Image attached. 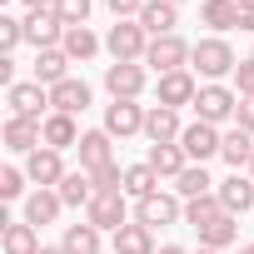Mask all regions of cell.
Listing matches in <instances>:
<instances>
[{"mask_svg":"<svg viewBox=\"0 0 254 254\" xmlns=\"http://www.w3.org/2000/svg\"><path fill=\"white\" fill-rule=\"evenodd\" d=\"M75 150H80V170H90V175H95V170H105V165H115V145H110V135H105V130H85Z\"/></svg>","mask_w":254,"mask_h":254,"instance_id":"19","label":"cell"},{"mask_svg":"<svg viewBox=\"0 0 254 254\" xmlns=\"http://www.w3.org/2000/svg\"><path fill=\"white\" fill-rule=\"evenodd\" d=\"M190 55H194L190 40H180V35H160V40H150L145 65H155L160 75H170V70H190Z\"/></svg>","mask_w":254,"mask_h":254,"instance_id":"6","label":"cell"},{"mask_svg":"<svg viewBox=\"0 0 254 254\" xmlns=\"http://www.w3.org/2000/svg\"><path fill=\"white\" fill-rule=\"evenodd\" d=\"M135 219L140 224H150V229H160V224H180L185 219V204H180V194H150V199H135Z\"/></svg>","mask_w":254,"mask_h":254,"instance_id":"10","label":"cell"},{"mask_svg":"<svg viewBox=\"0 0 254 254\" xmlns=\"http://www.w3.org/2000/svg\"><path fill=\"white\" fill-rule=\"evenodd\" d=\"M115 254H160L155 249V229L140 224V219H130L125 229H115Z\"/></svg>","mask_w":254,"mask_h":254,"instance_id":"23","label":"cell"},{"mask_svg":"<svg viewBox=\"0 0 254 254\" xmlns=\"http://www.w3.org/2000/svg\"><path fill=\"white\" fill-rule=\"evenodd\" d=\"M180 150L190 155V165H204V160H214V155L224 150V135L214 130V125L194 120V125H185V135H180Z\"/></svg>","mask_w":254,"mask_h":254,"instance_id":"7","label":"cell"},{"mask_svg":"<svg viewBox=\"0 0 254 254\" xmlns=\"http://www.w3.org/2000/svg\"><path fill=\"white\" fill-rule=\"evenodd\" d=\"M25 175H30V185H40V190H60V180L70 175L65 170V160H60V150H35V155H25Z\"/></svg>","mask_w":254,"mask_h":254,"instance_id":"11","label":"cell"},{"mask_svg":"<svg viewBox=\"0 0 254 254\" xmlns=\"http://www.w3.org/2000/svg\"><path fill=\"white\" fill-rule=\"evenodd\" d=\"M40 140H45V150H70V145H80V125H75V115H60V110H50L45 115V125H40Z\"/></svg>","mask_w":254,"mask_h":254,"instance_id":"17","label":"cell"},{"mask_svg":"<svg viewBox=\"0 0 254 254\" xmlns=\"http://www.w3.org/2000/svg\"><path fill=\"white\" fill-rule=\"evenodd\" d=\"M239 254H254V244H244V249H239Z\"/></svg>","mask_w":254,"mask_h":254,"instance_id":"47","label":"cell"},{"mask_svg":"<svg viewBox=\"0 0 254 254\" xmlns=\"http://www.w3.org/2000/svg\"><path fill=\"white\" fill-rule=\"evenodd\" d=\"M70 55L55 45V50H35V85H45V90H55L60 80H70Z\"/></svg>","mask_w":254,"mask_h":254,"instance_id":"21","label":"cell"},{"mask_svg":"<svg viewBox=\"0 0 254 254\" xmlns=\"http://www.w3.org/2000/svg\"><path fill=\"white\" fill-rule=\"evenodd\" d=\"M160 254H190V249H180V244H165V249H160Z\"/></svg>","mask_w":254,"mask_h":254,"instance_id":"44","label":"cell"},{"mask_svg":"<svg viewBox=\"0 0 254 254\" xmlns=\"http://www.w3.org/2000/svg\"><path fill=\"white\" fill-rule=\"evenodd\" d=\"M90 180H95V194H125V170H120V165H105V170H95Z\"/></svg>","mask_w":254,"mask_h":254,"instance_id":"35","label":"cell"},{"mask_svg":"<svg viewBox=\"0 0 254 254\" xmlns=\"http://www.w3.org/2000/svg\"><path fill=\"white\" fill-rule=\"evenodd\" d=\"M185 125H180V110H165V105H150L145 110V140L150 145H180Z\"/></svg>","mask_w":254,"mask_h":254,"instance_id":"14","label":"cell"},{"mask_svg":"<svg viewBox=\"0 0 254 254\" xmlns=\"http://www.w3.org/2000/svg\"><path fill=\"white\" fill-rule=\"evenodd\" d=\"M160 105L165 110H180V105H194V95H199V85H194V75L190 70H170V75H160Z\"/></svg>","mask_w":254,"mask_h":254,"instance_id":"16","label":"cell"},{"mask_svg":"<svg viewBox=\"0 0 254 254\" xmlns=\"http://www.w3.org/2000/svg\"><path fill=\"white\" fill-rule=\"evenodd\" d=\"M105 135H110V140L145 135V110H140L135 100H115V105H105Z\"/></svg>","mask_w":254,"mask_h":254,"instance_id":"8","label":"cell"},{"mask_svg":"<svg viewBox=\"0 0 254 254\" xmlns=\"http://www.w3.org/2000/svg\"><path fill=\"white\" fill-rule=\"evenodd\" d=\"M40 254H65V249H60V244H55V249H50V244H45V249H40Z\"/></svg>","mask_w":254,"mask_h":254,"instance_id":"45","label":"cell"},{"mask_svg":"<svg viewBox=\"0 0 254 254\" xmlns=\"http://www.w3.org/2000/svg\"><path fill=\"white\" fill-rule=\"evenodd\" d=\"M249 175H254V160H249Z\"/></svg>","mask_w":254,"mask_h":254,"instance_id":"48","label":"cell"},{"mask_svg":"<svg viewBox=\"0 0 254 254\" xmlns=\"http://www.w3.org/2000/svg\"><path fill=\"white\" fill-rule=\"evenodd\" d=\"M145 85H150L145 60H115V65H105V90H110L115 100H140Z\"/></svg>","mask_w":254,"mask_h":254,"instance_id":"3","label":"cell"},{"mask_svg":"<svg viewBox=\"0 0 254 254\" xmlns=\"http://www.w3.org/2000/svg\"><path fill=\"white\" fill-rule=\"evenodd\" d=\"M5 105H10V115H20V120H45L50 90H45V85H35V80H20V85H10V90H5Z\"/></svg>","mask_w":254,"mask_h":254,"instance_id":"9","label":"cell"},{"mask_svg":"<svg viewBox=\"0 0 254 254\" xmlns=\"http://www.w3.org/2000/svg\"><path fill=\"white\" fill-rule=\"evenodd\" d=\"M105 5L115 10V20H140V10H145V0H105Z\"/></svg>","mask_w":254,"mask_h":254,"instance_id":"40","label":"cell"},{"mask_svg":"<svg viewBox=\"0 0 254 254\" xmlns=\"http://www.w3.org/2000/svg\"><path fill=\"white\" fill-rule=\"evenodd\" d=\"M60 209H65V199H60V190H35L30 199H25V224H55L60 219Z\"/></svg>","mask_w":254,"mask_h":254,"instance_id":"25","label":"cell"},{"mask_svg":"<svg viewBox=\"0 0 254 254\" xmlns=\"http://www.w3.org/2000/svg\"><path fill=\"white\" fill-rule=\"evenodd\" d=\"M190 65L204 75V85H219L224 75H234V45L224 40V35H204L199 45H194V55H190Z\"/></svg>","mask_w":254,"mask_h":254,"instance_id":"1","label":"cell"},{"mask_svg":"<svg viewBox=\"0 0 254 254\" xmlns=\"http://www.w3.org/2000/svg\"><path fill=\"white\" fill-rule=\"evenodd\" d=\"M20 40H25V20H15V15H0V55H10Z\"/></svg>","mask_w":254,"mask_h":254,"instance_id":"36","label":"cell"},{"mask_svg":"<svg viewBox=\"0 0 254 254\" xmlns=\"http://www.w3.org/2000/svg\"><path fill=\"white\" fill-rule=\"evenodd\" d=\"M55 15L65 25H85L90 20V0H55Z\"/></svg>","mask_w":254,"mask_h":254,"instance_id":"38","label":"cell"},{"mask_svg":"<svg viewBox=\"0 0 254 254\" xmlns=\"http://www.w3.org/2000/svg\"><path fill=\"white\" fill-rule=\"evenodd\" d=\"M219 155L229 160V170H234V175H239V170H249V160H254V135L234 125V130L224 135V150H219Z\"/></svg>","mask_w":254,"mask_h":254,"instance_id":"30","label":"cell"},{"mask_svg":"<svg viewBox=\"0 0 254 254\" xmlns=\"http://www.w3.org/2000/svg\"><path fill=\"white\" fill-rule=\"evenodd\" d=\"M160 180H180L185 170H190V155L180 150V145H150V160H145Z\"/></svg>","mask_w":254,"mask_h":254,"instance_id":"24","label":"cell"},{"mask_svg":"<svg viewBox=\"0 0 254 254\" xmlns=\"http://www.w3.org/2000/svg\"><path fill=\"white\" fill-rule=\"evenodd\" d=\"M140 25L150 30V40H160V35H175V25H180V5H170V0H145Z\"/></svg>","mask_w":254,"mask_h":254,"instance_id":"22","label":"cell"},{"mask_svg":"<svg viewBox=\"0 0 254 254\" xmlns=\"http://www.w3.org/2000/svg\"><path fill=\"white\" fill-rule=\"evenodd\" d=\"M60 249H65V254H100L105 244H100V229H95V224H65Z\"/></svg>","mask_w":254,"mask_h":254,"instance_id":"31","label":"cell"},{"mask_svg":"<svg viewBox=\"0 0 254 254\" xmlns=\"http://www.w3.org/2000/svg\"><path fill=\"white\" fill-rule=\"evenodd\" d=\"M155 190H160V175L150 165H130V170H125V194H130V199H150Z\"/></svg>","mask_w":254,"mask_h":254,"instance_id":"33","label":"cell"},{"mask_svg":"<svg viewBox=\"0 0 254 254\" xmlns=\"http://www.w3.org/2000/svg\"><path fill=\"white\" fill-rule=\"evenodd\" d=\"M214 194H219V204H224V214H249L254 209V175H229V180H219L214 185Z\"/></svg>","mask_w":254,"mask_h":254,"instance_id":"12","label":"cell"},{"mask_svg":"<svg viewBox=\"0 0 254 254\" xmlns=\"http://www.w3.org/2000/svg\"><path fill=\"white\" fill-rule=\"evenodd\" d=\"M199 254H224V249H199Z\"/></svg>","mask_w":254,"mask_h":254,"instance_id":"46","label":"cell"},{"mask_svg":"<svg viewBox=\"0 0 254 254\" xmlns=\"http://www.w3.org/2000/svg\"><path fill=\"white\" fill-rule=\"evenodd\" d=\"M239 30L254 35V0H239Z\"/></svg>","mask_w":254,"mask_h":254,"instance_id":"42","label":"cell"},{"mask_svg":"<svg viewBox=\"0 0 254 254\" xmlns=\"http://www.w3.org/2000/svg\"><path fill=\"white\" fill-rule=\"evenodd\" d=\"M170 5H180V0H170Z\"/></svg>","mask_w":254,"mask_h":254,"instance_id":"49","label":"cell"},{"mask_svg":"<svg viewBox=\"0 0 254 254\" xmlns=\"http://www.w3.org/2000/svg\"><path fill=\"white\" fill-rule=\"evenodd\" d=\"M5 229H0V244H5V254H40V229L25 224V219H0Z\"/></svg>","mask_w":254,"mask_h":254,"instance_id":"20","label":"cell"},{"mask_svg":"<svg viewBox=\"0 0 254 254\" xmlns=\"http://www.w3.org/2000/svg\"><path fill=\"white\" fill-rule=\"evenodd\" d=\"M224 214V204H219V194H199V199H185V224L190 229H204L209 219H219Z\"/></svg>","mask_w":254,"mask_h":254,"instance_id":"32","label":"cell"},{"mask_svg":"<svg viewBox=\"0 0 254 254\" xmlns=\"http://www.w3.org/2000/svg\"><path fill=\"white\" fill-rule=\"evenodd\" d=\"M60 50H65L70 60H80V65H85V60H95V55H100V35H95L90 25H70V30H65V40H60Z\"/></svg>","mask_w":254,"mask_h":254,"instance_id":"27","label":"cell"},{"mask_svg":"<svg viewBox=\"0 0 254 254\" xmlns=\"http://www.w3.org/2000/svg\"><path fill=\"white\" fill-rule=\"evenodd\" d=\"M20 5H25V10H50L55 0H20Z\"/></svg>","mask_w":254,"mask_h":254,"instance_id":"43","label":"cell"},{"mask_svg":"<svg viewBox=\"0 0 254 254\" xmlns=\"http://www.w3.org/2000/svg\"><path fill=\"white\" fill-rule=\"evenodd\" d=\"M105 50H110L115 60H145V50H150V30H145L140 20H115L110 35H105Z\"/></svg>","mask_w":254,"mask_h":254,"instance_id":"2","label":"cell"},{"mask_svg":"<svg viewBox=\"0 0 254 254\" xmlns=\"http://www.w3.org/2000/svg\"><path fill=\"white\" fill-rule=\"evenodd\" d=\"M40 125H45V120H20V115H10L5 130H0V140H5L10 155H35V150L45 145V140H40Z\"/></svg>","mask_w":254,"mask_h":254,"instance_id":"13","label":"cell"},{"mask_svg":"<svg viewBox=\"0 0 254 254\" xmlns=\"http://www.w3.org/2000/svg\"><path fill=\"white\" fill-rule=\"evenodd\" d=\"M234 125L254 135V100H239V115H234Z\"/></svg>","mask_w":254,"mask_h":254,"instance_id":"41","label":"cell"},{"mask_svg":"<svg viewBox=\"0 0 254 254\" xmlns=\"http://www.w3.org/2000/svg\"><path fill=\"white\" fill-rule=\"evenodd\" d=\"M199 234V249H229L234 239H239V219L234 214H219V219H209L204 229H194Z\"/></svg>","mask_w":254,"mask_h":254,"instance_id":"29","label":"cell"},{"mask_svg":"<svg viewBox=\"0 0 254 254\" xmlns=\"http://www.w3.org/2000/svg\"><path fill=\"white\" fill-rule=\"evenodd\" d=\"M50 110H60V115H85V110H90V85H85L80 75L60 80V85L50 90Z\"/></svg>","mask_w":254,"mask_h":254,"instance_id":"18","label":"cell"},{"mask_svg":"<svg viewBox=\"0 0 254 254\" xmlns=\"http://www.w3.org/2000/svg\"><path fill=\"white\" fill-rule=\"evenodd\" d=\"M234 95L239 100H254V55L234 65Z\"/></svg>","mask_w":254,"mask_h":254,"instance_id":"39","label":"cell"},{"mask_svg":"<svg viewBox=\"0 0 254 254\" xmlns=\"http://www.w3.org/2000/svg\"><path fill=\"white\" fill-rule=\"evenodd\" d=\"M65 20L55 15V5L50 10H25V45H35V50H55L60 40H65Z\"/></svg>","mask_w":254,"mask_h":254,"instance_id":"5","label":"cell"},{"mask_svg":"<svg viewBox=\"0 0 254 254\" xmlns=\"http://www.w3.org/2000/svg\"><path fill=\"white\" fill-rule=\"evenodd\" d=\"M194 115H199L204 125L234 120V115H239V95H234L229 85H199V95H194Z\"/></svg>","mask_w":254,"mask_h":254,"instance_id":"4","label":"cell"},{"mask_svg":"<svg viewBox=\"0 0 254 254\" xmlns=\"http://www.w3.org/2000/svg\"><path fill=\"white\" fill-rule=\"evenodd\" d=\"M199 20H204L214 35L239 30V0H204V5H199Z\"/></svg>","mask_w":254,"mask_h":254,"instance_id":"26","label":"cell"},{"mask_svg":"<svg viewBox=\"0 0 254 254\" xmlns=\"http://www.w3.org/2000/svg\"><path fill=\"white\" fill-rule=\"evenodd\" d=\"M60 199H65L70 209H90V199H95V180H90V170H70V175L60 180Z\"/></svg>","mask_w":254,"mask_h":254,"instance_id":"28","label":"cell"},{"mask_svg":"<svg viewBox=\"0 0 254 254\" xmlns=\"http://www.w3.org/2000/svg\"><path fill=\"white\" fill-rule=\"evenodd\" d=\"M175 194H180V199H199V194H214V180L204 175V165H190V170L175 180Z\"/></svg>","mask_w":254,"mask_h":254,"instance_id":"34","label":"cell"},{"mask_svg":"<svg viewBox=\"0 0 254 254\" xmlns=\"http://www.w3.org/2000/svg\"><path fill=\"white\" fill-rule=\"evenodd\" d=\"M25 170H15V165H5V170H0V199H20L25 194Z\"/></svg>","mask_w":254,"mask_h":254,"instance_id":"37","label":"cell"},{"mask_svg":"<svg viewBox=\"0 0 254 254\" xmlns=\"http://www.w3.org/2000/svg\"><path fill=\"white\" fill-rule=\"evenodd\" d=\"M85 224H95L100 234L110 229H125V224H130V219H125V194H95L90 199V209H85Z\"/></svg>","mask_w":254,"mask_h":254,"instance_id":"15","label":"cell"}]
</instances>
